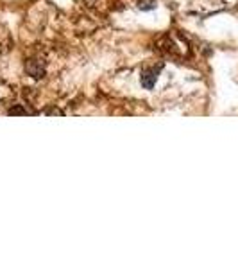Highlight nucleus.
<instances>
[{
  "label": "nucleus",
  "mask_w": 238,
  "mask_h": 269,
  "mask_svg": "<svg viewBox=\"0 0 238 269\" xmlns=\"http://www.w3.org/2000/svg\"><path fill=\"white\" fill-rule=\"evenodd\" d=\"M158 74H160V68L156 70V68H150V70H144L142 72V86L150 90V88H154L156 81H158Z\"/></svg>",
  "instance_id": "obj_1"
},
{
  "label": "nucleus",
  "mask_w": 238,
  "mask_h": 269,
  "mask_svg": "<svg viewBox=\"0 0 238 269\" xmlns=\"http://www.w3.org/2000/svg\"><path fill=\"white\" fill-rule=\"evenodd\" d=\"M138 6L144 11H150V9L156 7V0H138Z\"/></svg>",
  "instance_id": "obj_2"
}]
</instances>
